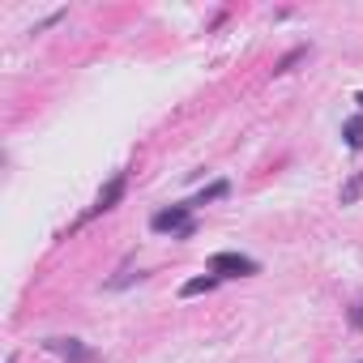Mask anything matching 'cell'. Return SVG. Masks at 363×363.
Segmentation results:
<instances>
[{
    "label": "cell",
    "instance_id": "cell-1",
    "mask_svg": "<svg viewBox=\"0 0 363 363\" xmlns=\"http://www.w3.org/2000/svg\"><path fill=\"white\" fill-rule=\"evenodd\" d=\"M210 274H218V278H252V274H261V265L252 257H244V252H214Z\"/></svg>",
    "mask_w": 363,
    "mask_h": 363
},
{
    "label": "cell",
    "instance_id": "cell-2",
    "mask_svg": "<svg viewBox=\"0 0 363 363\" xmlns=\"http://www.w3.org/2000/svg\"><path fill=\"white\" fill-rule=\"evenodd\" d=\"M184 227H193V206L184 201V206H171V210H158L154 218H150V231H158V235H179Z\"/></svg>",
    "mask_w": 363,
    "mask_h": 363
},
{
    "label": "cell",
    "instance_id": "cell-3",
    "mask_svg": "<svg viewBox=\"0 0 363 363\" xmlns=\"http://www.w3.org/2000/svg\"><path fill=\"white\" fill-rule=\"evenodd\" d=\"M124 189H128V175L120 171V175L111 179V184H107V189L94 197V206L82 214V223H90V218H99V214H107V210H116V206H120V197H124Z\"/></svg>",
    "mask_w": 363,
    "mask_h": 363
},
{
    "label": "cell",
    "instance_id": "cell-4",
    "mask_svg": "<svg viewBox=\"0 0 363 363\" xmlns=\"http://www.w3.org/2000/svg\"><path fill=\"white\" fill-rule=\"evenodd\" d=\"M43 346H48L52 354H60L65 363H94V359H99L90 346H82V337H48Z\"/></svg>",
    "mask_w": 363,
    "mask_h": 363
},
{
    "label": "cell",
    "instance_id": "cell-5",
    "mask_svg": "<svg viewBox=\"0 0 363 363\" xmlns=\"http://www.w3.org/2000/svg\"><path fill=\"white\" fill-rule=\"evenodd\" d=\"M218 282H223L218 274H206V278H193V282H184V286H179V295H184V299H193V295H210Z\"/></svg>",
    "mask_w": 363,
    "mask_h": 363
},
{
    "label": "cell",
    "instance_id": "cell-6",
    "mask_svg": "<svg viewBox=\"0 0 363 363\" xmlns=\"http://www.w3.org/2000/svg\"><path fill=\"white\" fill-rule=\"evenodd\" d=\"M342 137H346L350 150H363V116H350V120L342 124Z\"/></svg>",
    "mask_w": 363,
    "mask_h": 363
},
{
    "label": "cell",
    "instance_id": "cell-7",
    "mask_svg": "<svg viewBox=\"0 0 363 363\" xmlns=\"http://www.w3.org/2000/svg\"><path fill=\"white\" fill-rule=\"evenodd\" d=\"M227 193H231V184H227V179H214V184H210V189H201V193H197L189 206H206V201H218V197H227Z\"/></svg>",
    "mask_w": 363,
    "mask_h": 363
},
{
    "label": "cell",
    "instance_id": "cell-8",
    "mask_svg": "<svg viewBox=\"0 0 363 363\" xmlns=\"http://www.w3.org/2000/svg\"><path fill=\"white\" fill-rule=\"evenodd\" d=\"M359 193H363V171H359V175H350L346 184H342V206H354V197H359Z\"/></svg>",
    "mask_w": 363,
    "mask_h": 363
},
{
    "label": "cell",
    "instance_id": "cell-9",
    "mask_svg": "<svg viewBox=\"0 0 363 363\" xmlns=\"http://www.w3.org/2000/svg\"><path fill=\"white\" fill-rule=\"evenodd\" d=\"M303 56H308V48H295V52H286V56L278 60V69H274V73H278V77H282V73H291V69H295Z\"/></svg>",
    "mask_w": 363,
    "mask_h": 363
},
{
    "label": "cell",
    "instance_id": "cell-10",
    "mask_svg": "<svg viewBox=\"0 0 363 363\" xmlns=\"http://www.w3.org/2000/svg\"><path fill=\"white\" fill-rule=\"evenodd\" d=\"M350 325H354V329H363V303H359V312H350Z\"/></svg>",
    "mask_w": 363,
    "mask_h": 363
},
{
    "label": "cell",
    "instance_id": "cell-11",
    "mask_svg": "<svg viewBox=\"0 0 363 363\" xmlns=\"http://www.w3.org/2000/svg\"><path fill=\"white\" fill-rule=\"evenodd\" d=\"M5 363H18V359H5Z\"/></svg>",
    "mask_w": 363,
    "mask_h": 363
},
{
    "label": "cell",
    "instance_id": "cell-12",
    "mask_svg": "<svg viewBox=\"0 0 363 363\" xmlns=\"http://www.w3.org/2000/svg\"><path fill=\"white\" fill-rule=\"evenodd\" d=\"M359 107H363V94H359Z\"/></svg>",
    "mask_w": 363,
    "mask_h": 363
}]
</instances>
